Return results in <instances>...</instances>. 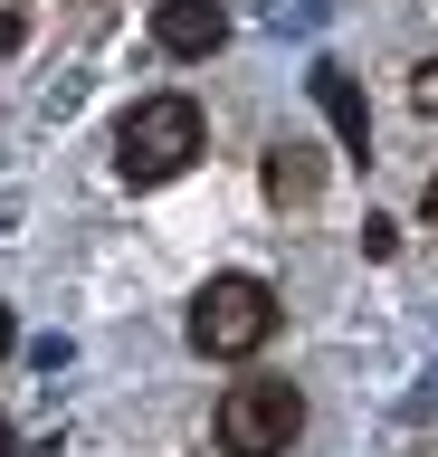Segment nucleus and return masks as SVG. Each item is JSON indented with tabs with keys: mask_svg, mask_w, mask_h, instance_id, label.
<instances>
[{
	"mask_svg": "<svg viewBox=\"0 0 438 457\" xmlns=\"http://www.w3.org/2000/svg\"><path fill=\"white\" fill-rule=\"evenodd\" d=\"M10 353H20V314L0 305V362H10Z\"/></svg>",
	"mask_w": 438,
	"mask_h": 457,
	"instance_id": "8",
	"label": "nucleus"
},
{
	"mask_svg": "<svg viewBox=\"0 0 438 457\" xmlns=\"http://www.w3.org/2000/svg\"><path fill=\"white\" fill-rule=\"evenodd\" d=\"M315 191H324V162L305 143H277L267 153V200H315Z\"/></svg>",
	"mask_w": 438,
	"mask_h": 457,
	"instance_id": "6",
	"label": "nucleus"
},
{
	"mask_svg": "<svg viewBox=\"0 0 438 457\" xmlns=\"http://www.w3.org/2000/svg\"><path fill=\"white\" fill-rule=\"evenodd\" d=\"M10 448H20V428H10V420H0V457H10Z\"/></svg>",
	"mask_w": 438,
	"mask_h": 457,
	"instance_id": "10",
	"label": "nucleus"
},
{
	"mask_svg": "<svg viewBox=\"0 0 438 457\" xmlns=\"http://www.w3.org/2000/svg\"><path fill=\"white\" fill-rule=\"evenodd\" d=\"M419 210H429V228H438V171H429V200H419Z\"/></svg>",
	"mask_w": 438,
	"mask_h": 457,
	"instance_id": "9",
	"label": "nucleus"
},
{
	"mask_svg": "<svg viewBox=\"0 0 438 457\" xmlns=\"http://www.w3.org/2000/svg\"><path fill=\"white\" fill-rule=\"evenodd\" d=\"M305 86H315V105L334 114V134H343L352 153H362V143H372V105H362V86H352L343 67H315V77H305Z\"/></svg>",
	"mask_w": 438,
	"mask_h": 457,
	"instance_id": "5",
	"label": "nucleus"
},
{
	"mask_svg": "<svg viewBox=\"0 0 438 457\" xmlns=\"http://www.w3.org/2000/svg\"><path fill=\"white\" fill-rule=\"evenodd\" d=\"M409 96H419V105L438 114V57H429V67H419V86H409Z\"/></svg>",
	"mask_w": 438,
	"mask_h": 457,
	"instance_id": "7",
	"label": "nucleus"
},
{
	"mask_svg": "<svg viewBox=\"0 0 438 457\" xmlns=\"http://www.w3.org/2000/svg\"><path fill=\"white\" fill-rule=\"evenodd\" d=\"M295 428H305V400H295V381H229V400H219V448L229 457H286Z\"/></svg>",
	"mask_w": 438,
	"mask_h": 457,
	"instance_id": "3",
	"label": "nucleus"
},
{
	"mask_svg": "<svg viewBox=\"0 0 438 457\" xmlns=\"http://www.w3.org/2000/svg\"><path fill=\"white\" fill-rule=\"evenodd\" d=\"M201 162V105L191 96H144V105L115 124V171L134 181V191H153V181H172V171Z\"/></svg>",
	"mask_w": 438,
	"mask_h": 457,
	"instance_id": "1",
	"label": "nucleus"
},
{
	"mask_svg": "<svg viewBox=\"0 0 438 457\" xmlns=\"http://www.w3.org/2000/svg\"><path fill=\"white\" fill-rule=\"evenodd\" d=\"M229 38V10L219 0H153V48L162 57H210Z\"/></svg>",
	"mask_w": 438,
	"mask_h": 457,
	"instance_id": "4",
	"label": "nucleus"
},
{
	"mask_svg": "<svg viewBox=\"0 0 438 457\" xmlns=\"http://www.w3.org/2000/svg\"><path fill=\"white\" fill-rule=\"evenodd\" d=\"M267 334H277L267 277H210L191 295V353H210V362H248V353H267Z\"/></svg>",
	"mask_w": 438,
	"mask_h": 457,
	"instance_id": "2",
	"label": "nucleus"
},
{
	"mask_svg": "<svg viewBox=\"0 0 438 457\" xmlns=\"http://www.w3.org/2000/svg\"><path fill=\"white\" fill-rule=\"evenodd\" d=\"M77 10H95V0H77Z\"/></svg>",
	"mask_w": 438,
	"mask_h": 457,
	"instance_id": "11",
	"label": "nucleus"
}]
</instances>
